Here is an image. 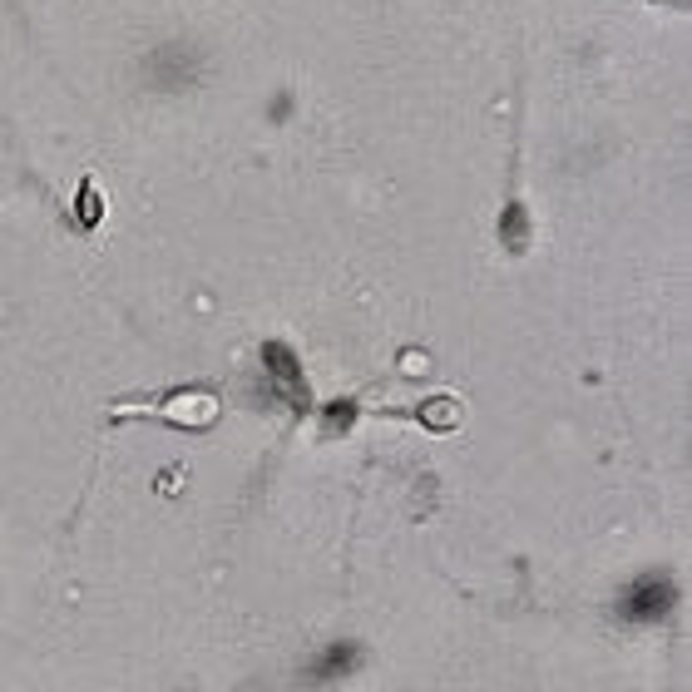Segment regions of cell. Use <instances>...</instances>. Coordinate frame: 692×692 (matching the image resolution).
I'll return each instance as SVG.
<instances>
[{"label": "cell", "instance_id": "6da1fadb", "mask_svg": "<svg viewBox=\"0 0 692 692\" xmlns=\"http://www.w3.org/2000/svg\"><path fill=\"white\" fill-rule=\"evenodd\" d=\"M668 604H673V589H668L663 579H648V584H638V589L628 594V613H633V618H658Z\"/></svg>", "mask_w": 692, "mask_h": 692}, {"label": "cell", "instance_id": "7a4b0ae2", "mask_svg": "<svg viewBox=\"0 0 692 692\" xmlns=\"http://www.w3.org/2000/svg\"><path fill=\"white\" fill-rule=\"evenodd\" d=\"M351 663H356V653H351V648H332V658H322L312 673H317V678H337V673H346Z\"/></svg>", "mask_w": 692, "mask_h": 692}]
</instances>
